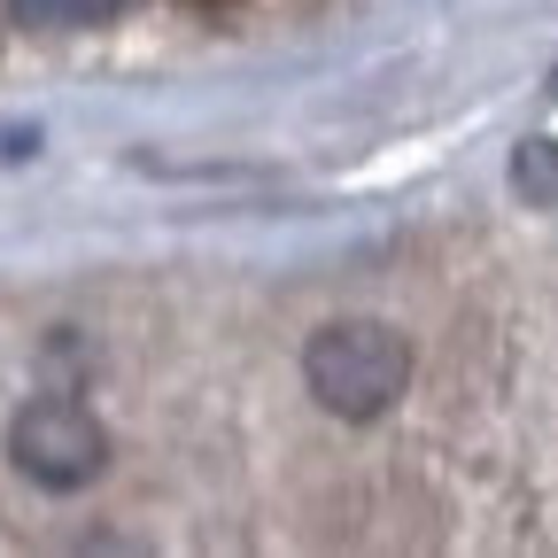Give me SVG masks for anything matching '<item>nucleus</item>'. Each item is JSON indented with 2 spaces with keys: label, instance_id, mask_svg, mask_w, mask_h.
Returning a JSON list of instances; mask_svg holds the SVG:
<instances>
[{
  "label": "nucleus",
  "instance_id": "20e7f679",
  "mask_svg": "<svg viewBox=\"0 0 558 558\" xmlns=\"http://www.w3.org/2000/svg\"><path fill=\"white\" fill-rule=\"evenodd\" d=\"M520 186L535 202H558V148H550V140H527V148H520Z\"/></svg>",
  "mask_w": 558,
  "mask_h": 558
},
{
  "label": "nucleus",
  "instance_id": "7ed1b4c3",
  "mask_svg": "<svg viewBox=\"0 0 558 558\" xmlns=\"http://www.w3.org/2000/svg\"><path fill=\"white\" fill-rule=\"evenodd\" d=\"M9 9L32 32H86V24H109L124 0H9Z\"/></svg>",
  "mask_w": 558,
  "mask_h": 558
},
{
  "label": "nucleus",
  "instance_id": "f257e3e1",
  "mask_svg": "<svg viewBox=\"0 0 558 558\" xmlns=\"http://www.w3.org/2000/svg\"><path fill=\"white\" fill-rule=\"evenodd\" d=\"M303 380H311V396H318L333 418H380V411L403 396V380H411V349H403L396 326L349 318V326L311 333Z\"/></svg>",
  "mask_w": 558,
  "mask_h": 558
},
{
  "label": "nucleus",
  "instance_id": "f03ea898",
  "mask_svg": "<svg viewBox=\"0 0 558 558\" xmlns=\"http://www.w3.org/2000/svg\"><path fill=\"white\" fill-rule=\"evenodd\" d=\"M9 458L39 488H86L109 465V435L78 396H32L9 418Z\"/></svg>",
  "mask_w": 558,
  "mask_h": 558
}]
</instances>
